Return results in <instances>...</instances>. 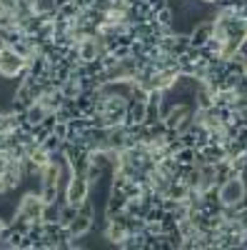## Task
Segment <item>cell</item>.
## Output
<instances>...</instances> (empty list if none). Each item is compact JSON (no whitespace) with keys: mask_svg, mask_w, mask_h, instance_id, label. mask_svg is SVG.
I'll use <instances>...</instances> for the list:
<instances>
[{"mask_svg":"<svg viewBox=\"0 0 247 250\" xmlns=\"http://www.w3.org/2000/svg\"><path fill=\"white\" fill-rule=\"evenodd\" d=\"M45 115H48V110H45L43 105H40L38 100H35L33 105H30V108L25 110V118H28V120H30L33 125H40V123H43V118H45Z\"/></svg>","mask_w":247,"mask_h":250,"instance_id":"obj_11","label":"cell"},{"mask_svg":"<svg viewBox=\"0 0 247 250\" xmlns=\"http://www.w3.org/2000/svg\"><path fill=\"white\" fill-rule=\"evenodd\" d=\"M77 53H80L82 62L100 58V38H82V40H77Z\"/></svg>","mask_w":247,"mask_h":250,"instance_id":"obj_4","label":"cell"},{"mask_svg":"<svg viewBox=\"0 0 247 250\" xmlns=\"http://www.w3.org/2000/svg\"><path fill=\"white\" fill-rule=\"evenodd\" d=\"M172 158H175L177 163H188V165H192L195 158H197V150H195V148H185V145H182V148H180Z\"/></svg>","mask_w":247,"mask_h":250,"instance_id":"obj_16","label":"cell"},{"mask_svg":"<svg viewBox=\"0 0 247 250\" xmlns=\"http://www.w3.org/2000/svg\"><path fill=\"white\" fill-rule=\"evenodd\" d=\"M188 48H190V35H188V33H177V35H175V43H172V50H170V53L180 58V55H182L185 50H188Z\"/></svg>","mask_w":247,"mask_h":250,"instance_id":"obj_13","label":"cell"},{"mask_svg":"<svg viewBox=\"0 0 247 250\" xmlns=\"http://www.w3.org/2000/svg\"><path fill=\"white\" fill-rule=\"evenodd\" d=\"M53 135L60 138V140H68V123H57L53 128Z\"/></svg>","mask_w":247,"mask_h":250,"instance_id":"obj_26","label":"cell"},{"mask_svg":"<svg viewBox=\"0 0 247 250\" xmlns=\"http://www.w3.org/2000/svg\"><path fill=\"white\" fill-rule=\"evenodd\" d=\"M205 3H212V0H205Z\"/></svg>","mask_w":247,"mask_h":250,"instance_id":"obj_32","label":"cell"},{"mask_svg":"<svg viewBox=\"0 0 247 250\" xmlns=\"http://www.w3.org/2000/svg\"><path fill=\"white\" fill-rule=\"evenodd\" d=\"M57 13L63 15V18H68V20H75V18L80 15V8L75 5V0H70L68 5H63V8H57Z\"/></svg>","mask_w":247,"mask_h":250,"instance_id":"obj_21","label":"cell"},{"mask_svg":"<svg viewBox=\"0 0 247 250\" xmlns=\"http://www.w3.org/2000/svg\"><path fill=\"white\" fill-rule=\"evenodd\" d=\"M33 10L38 15H53L57 8H55V0H33Z\"/></svg>","mask_w":247,"mask_h":250,"instance_id":"obj_14","label":"cell"},{"mask_svg":"<svg viewBox=\"0 0 247 250\" xmlns=\"http://www.w3.org/2000/svg\"><path fill=\"white\" fill-rule=\"evenodd\" d=\"M200 155H202V163H217V160H222L225 158V148L222 145H215V143H208L202 150H197Z\"/></svg>","mask_w":247,"mask_h":250,"instance_id":"obj_9","label":"cell"},{"mask_svg":"<svg viewBox=\"0 0 247 250\" xmlns=\"http://www.w3.org/2000/svg\"><path fill=\"white\" fill-rule=\"evenodd\" d=\"M60 93H63L65 98H77V95H80V83H77V80H73V78H70V80H65L63 85H60Z\"/></svg>","mask_w":247,"mask_h":250,"instance_id":"obj_17","label":"cell"},{"mask_svg":"<svg viewBox=\"0 0 247 250\" xmlns=\"http://www.w3.org/2000/svg\"><path fill=\"white\" fill-rule=\"evenodd\" d=\"M165 195H168V198H175V200H185V195H188V185H185L182 180H170Z\"/></svg>","mask_w":247,"mask_h":250,"instance_id":"obj_10","label":"cell"},{"mask_svg":"<svg viewBox=\"0 0 247 250\" xmlns=\"http://www.w3.org/2000/svg\"><path fill=\"white\" fill-rule=\"evenodd\" d=\"M75 215H77V205H70V203L60 205V223H63V225H68Z\"/></svg>","mask_w":247,"mask_h":250,"instance_id":"obj_19","label":"cell"},{"mask_svg":"<svg viewBox=\"0 0 247 250\" xmlns=\"http://www.w3.org/2000/svg\"><path fill=\"white\" fill-rule=\"evenodd\" d=\"M155 20H157V25L170 28V25H172V20H175V13H172L170 8H162V10H157V13H155Z\"/></svg>","mask_w":247,"mask_h":250,"instance_id":"obj_18","label":"cell"},{"mask_svg":"<svg viewBox=\"0 0 247 250\" xmlns=\"http://www.w3.org/2000/svg\"><path fill=\"white\" fill-rule=\"evenodd\" d=\"M175 228H177L175 215H172V213H165L162 220H160V230H162V233H170V230H175Z\"/></svg>","mask_w":247,"mask_h":250,"instance_id":"obj_22","label":"cell"},{"mask_svg":"<svg viewBox=\"0 0 247 250\" xmlns=\"http://www.w3.org/2000/svg\"><path fill=\"white\" fill-rule=\"evenodd\" d=\"M85 70H88V75H100L102 70H105V65H102L100 58H95V60H88L85 62Z\"/></svg>","mask_w":247,"mask_h":250,"instance_id":"obj_23","label":"cell"},{"mask_svg":"<svg viewBox=\"0 0 247 250\" xmlns=\"http://www.w3.org/2000/svg\"><path fill=\"white\" fill-rule=\"evenodd\" d=\"M70 0H55V8H63V5H68Z\"/></svg>","mask_w":247,"mask_h":250,"instance_id":"obj_30","label":"cell"},{"mask_svg":"<svg viewBox=\"0 0 247 250\" xmlns=\"http://www.w3.org/2000/svg\"><path fill=\"white\" fill-rule=\"evenodd\" d=\"M82 175H85L88 183H97V180H102V178H108V175H105V168H102V165H97V163H93V160H90L88 170L82 173Z\"/></svg>","mask_w":247,"mask_h":250,"instance_id":"obj_12","label":"cell"},{"mask_svg":"<svg viewBox=\"0 0 247 250\" xmlns=\"http://www.w3.org/2000/svg\"><path fill=\"white\" fill-rule=\"evenodd\" d=\"M113 55H115L117 60H125V58H130V45H117V48L113 50Z\"/></svg>","mask_w":247,"mask_h":250,"instance_id":"obj_27","label":"cell"},{"mask_svg":"<svg viewBox=\"0 0 247 250\" xmlns=\"http://www.w3.org/2000/svg\"><path fill=\"white\" fill-rule=\"evenodd\" d=\"M245 233H220L217 238V248H240L245 250Z\"/></svg>","mask_w":247,"mask_h":250,"instance_id":"obj_8","label":"cell"},{"mask_svg":"<svg viewBox=\"0 0 247 250\" xmlns=\"http://www.w3.org/2000/svg\"><path fill=\"white\" fill-rule=\"evenodd\" d=\"M65 228L70 230V235H85V233L93 230V218H85V215H80V213H77Z\"/></svg>","mask_w":247,"mask_h":250,"instance_id":"obj_7","label":"cell"},{"mask_svg":"<svg viewBox=\"0 0 247 250\" xmlns=\"http://www.w3.org/2000/svg\"><path fill=\"white\" fill-rule=\"evenodd\" d=\"M93 3H95V0H75V5H77L80 10H88V8H93Z\"/></svg>","mask_w":247,"mask_h":250,"instance_id":"obj_29","label":"cell"},{"mask_svg":"<svg viewBox=\"0 0 247 250\" xmlns=\"http://www.w3.org/2000/svg\"><path fill=\"white\" fill-rule=\"evenodd\" d=\"M230 160V170L232 175H245V165H247V153H240L235 158H228Z\"/></svg>","mask_w":247,"mask_h":250,"instance_id":"obj_15","label":"cell"},{"mask_svg":"<svg viewBox=\"0 0 247 250\" xmlns=\"http://www.w3.org/2000/svg\"><path fill=\"white\" fill-rule=\"evenodd\" d=\"M43 208H45V203L40 198V193H25L18 203V210L28 215L30 220H43Z\"/></svg>","mask_w":247,"mask_h":250,"instance_id":"obj_3","label":"cell"},{"mask_svg":"<svg viewBox=\"0 0 247 250\" xmlns=\"http://www.w3.org/2000/svg\"><path fill=\"white\" fill-rule=\"evenodd\" d=\"M30 133H33V140H35V143H40V145H43V143H45V138L50 135V130H48V128H43V125H33V130H30Z\"/></svg>","mask_w":247,"mask_h":250,"instance_id":"obj_24","label":"cell"},{"mask_svg":"<svg viewBox=\"0 0 247 250\" xmlns=\"http://www.w3.org/2000/svg\"><path fill=\"white\" fill-rule=\"evenodd\" d=\"M5 193V188H3V178H0V195H3Z\"/></svg>","mask_w":247,"mask_h":250,"instance_id":"obj_31","label":"cell"},{"mask_svg":"<svg viewBox=\"0 0 247 250\" xmlns=\"http://www.w3.org/2000/svg\"><path fill=\"white\" fill-rule=\"evenodd\" d=\"M125 203H128V195L122 193V190H115V188H110L108 200H105V213H108V218H110V215H115V213H122Z\"/></svg>","mask_w":247,"mask_h":250,"instance_id":"obj_5","label":"cell"},{"mask_svg":"<svg viewBox=\"0 0 247 250\" xmlns=\"http://www.w3.org/2000/svg\"><path fill=\"white\" fill-rule=\"evenodd\" d=\"M90 193V183L85 180V175H70L68 185H65V203L70 205H80Z\"/></svg>","mask_w":247,"mask_h":250,"instance_id":"obj_1","label":"cell"},{"mask_svg":"<svg viewBox=\"0 0 247 250\" xmlns=\"http://www.w3.org/2000/svg\"><path fill=\"white\" fill-rule=\"evenodd\" d=\"M23 68H25V60L20 58L13 48H3V50H0V75H3V78H15Z\"/></svg>","mask_w":247,"mask_h":250,"instance_id":"obj_2","label":"cell"},{"mask_svg":"<svg viewBox=\"0 0 247 250\" xmlns=\"http://www.w3.org/2000/svg\"><path fill=\"white\" fill-rule=\"evenodd\" d=\"M122 193H125L128 198H140V193H142V185H140L137 180H130V178H128V183L122 185Z\"/></svg>","mask_w":247,"mask_h":250,"instance_id":"obj_20","label":"cell"},{"mask_svg":"<svg viewBox=\"0 0 247 250\" xmlns=\"http://www.w3.org/2000/svg\"><path fill=\"white\" fill-rule=\"evenodd\" d=\"M60 148V138H55L53 133L45 138V143H43V150H48V153H53V150H57Z\"/></svg>","mask_w":247,"mask_h":250,"instance_id":"obj_25","label":"cell"},{"mask_svg":"<svg viewBox=\"0 0 247 250\" xmlns=\"http://www.w3.org/2000/svg\"><path fill=\"white\" fill-rule=\"evenodd\" d=\"M40 125H43V128H48V130L53 133V128L57 125V118H55V113H48V115L43 118V123H40Z\"/></svg>","mask_w":247,"mask_h":250,"instance_id":"obj_28","label":"cell"},{"mask_svg":"<svg viewBox=\"0 0 247 250\" xmlns=\"http://www.w3.org/2000/svg\"><path fill=\"white\" fill-rule=\"evenodd\" d=\"M210 35H212V23H197L190 30V48H202Z\"/></svg>","mask_w":247,"mask_h":250,"instance_id":"obj_6","label":"cell"}]
</instances>
